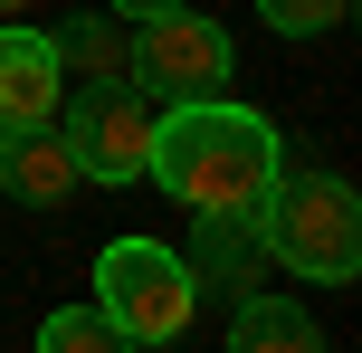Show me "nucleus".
<instances>
[{
	"label": "nucleus",
	"mask_w": 362,
	"mask_h": 353,
	"mask_svg": "<svg viewBox=\"0 0 362 353\" xmlns=\"http://www.w3.org/2000/svg\"><path fill=\"white\" fill-rule=\"evenodd\" d=\"M257 19H267L276 38H325L353 19V0H257Z\"/></svg>",
	"instance_id": "12"
},
{
	"label": "nucleus",
	"mask_w": 362,
	"mask_h": 353,
	"mask_svg": "<svg viewBox=\"0 0 362 353\" xmlns=\"http://www.w3.org/2000/svg\"><path fill=\"white\" fill-rule=\"evenodd\" d=\"M57 105H67V67H57V38H48V29H0V134L48 125Z\"/></svg>",
	"instance_id": "7"
},
{
	"label": "nucleus",
	"mask_w": 362,
	"mask_h": 353,
	"mask_svg": "<svg viewBox=\"0 0 362 353\" xmlns=\"http://www.w3.org/2000/svg\"><path fill=\"white\" fill-rule=\"evenodd\" d=\"M229 353H325V325H315L296 296L248 287V296L229 306Z\"/></svg>",
	"instance_id": "9"
},
{
	"label": "nucleus",
	"mask_w": 362,
	"mask_h": 353,
	"mask_svg": "<svg viewBox=\"0 0 362 353\" xmlns=\"http://www.w3.org/2000/svg\"><path fill=\"white\" fill-rule=\"evenodd\" d=\"M0 191H10L19 210H57L76 191V153H67V134H57V115L0 134Z\"/></svg>",
	"instance_id": "8"
},
{
	"label": "nucleus",
	"mask_w": 362,
	"mask_h": 353,
	"mask_svg": "<svg viewBox=\"0 0 362 353\" xmlns=\"http://www.w3.org/2000/svg\"><path fill=\"white\" fill-rule=\"evenodd\" d=\"M257 239H267V267H286L305 287L362 277V201L344 172H276L257 201Z\"/></svg>",
	"instance_id": "2"
},
{
	"label": "nucleus",
	"mask_w": 362,
	"mask_h": 353,
	"mask_svg": "<svg viewBox=\"0 0 362 353\" xmlns=\"http://www.w3.org/2000/svg\"><path fill=\"white\" fill-rule=\"evenodd\" d=\"M95 306L115 316V335L144 353V344H172L181 325H191L200 287H191V267H181V248H163V239H115L105 258H95Z\"/></svg>",
	"instance_id": "4"
},
{
	"label": "nucleus",
	"mask_w": 362,
	"mask_h": 353,
	"mask_svg": "<svg viewBox=\"0 0 362 353\" xmlns=\"http://www.w3.org/2000/svg\"><path fill=\"white\" fill-rule=\"evenodd\" d=\"M57 67H76V76H124V19H115V10L76 19V29L57 38Z\"/></svg>",
	"instance_id": "10"
},
{
	"label": "nucleus",
	"mask_w": 362,
	"mask_h": 353,
	"mask_svg": "<svg viewBox=\"0 0 362 353\" xmlns=\"http://www.w3.org/2000/svg\"><path fill=\"white\" fill-rule=\"evenodd\" d=\"M153 115L163 105H153L144 86H124V76H76V105H57V134H67V153H76V182H105V191L144 182Z\"/></svg>",
	"instance_id": "5"
},
{
	"label": "nucleus",
	"mask_w": 362,
	"mask_h": 353,
	"mask_svg": "<svg viewBox=\"0 0 362 353\" xmlns=\"http://www.w3.org/2000/svg\"><path fill=\"white\" fill-rule=\"evenodd\" d=\"M115 19H153V10H181V0H105Z\"/></svg>",
	"instance_id": "13"
},
{
	"label": "nucleus",
	"mask_w": 362,
	"mask_h": 353,
	"mask_svg": "<svg viewBox=\"0 0 362 353\" xmlns=\"http://www.w3.org/2000/svg\"><path fill=\"white\" fill-rule=\"evenodd\" d=\"M144 172L172 191L181 210H257L267 182L286 172V144H276L267 115L229 105V96H191V105H163V115H153Z\"/></svg>",
	"instance_id": "1"
},
{
	"label": "nucleus",
	"mask_w": 362,
	"mask_h": 353,
	"mask_svg": "<svg viewBox=\"0 0 362 353\" xmlns=\"http://www.w3.org/2000/svg\"><path fill=\"white\" fill-rule=\"evenodd\" d=\"M38 353H134V344L115 335L105 306H57V316L38 325Z\"/></svg>",
	"instance_id": "11"
},
{
	"label": "nucleus",
	"mask_w": 362,
	"mask_h": 353,
	"mask_svg": "<svg viewBox=\"0 0 362 353\" xmlns=\"http://www.w3.org/2000/svg\"><path fill=\"white\" fill-rule=\"evenodd\" d=\"M200 296H248L267 277V239H257V210H191V239H181Z\"/></svg>",
	"instance_id": "6"
},
{
	"label": "nucleus",
	"mask_w": 362,
	"mask_h": 353,
	"mask_svg": "<svg viewBox=\"0 0 362 353\" xmlns=\"http://www.w3.org/2000/svg\"><path fill=\"white\" fill-rule=\"evenodd\" d=\"M10 10H29V0H0V19H10Z\"/></svg>",
	"instance_id": "14"
},
{
	"label": "nucleus",
	"mask_w": 362,
	"mask_h": 353,
	"mask_svg": "<svg viewBox=\"0 0 362 353\" xmlns=\"http://www.w3.org/2000/svg\"><path fill=\"white\" fill-rule=\"evenodd\" d=\"M238 76V48L219 19H200L191 0L181 10H153L124 29V86H144L153 105H191V96H229Z\"/></svg>",
	"instance_id": "3"
}]
</instances>
